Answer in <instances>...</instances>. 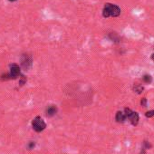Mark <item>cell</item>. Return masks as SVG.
<instances>
[{"mask_svg": "<svg viewBox=\"0 0 154 154\" xmlns=\"http://www.w3.org/2000/svg\"><path fill=\"white\" fill-rule=\"evenodd\" d=\"M121 15V8L114 4L107 3L105 4L104 10H102V16L105 18L108 17H117Z\"/></svg>", "mask_w": 154, "mask_h": 154, "instance_id": "6da1fadb", "label": "cell"}, {"mask_svg": "<svg viewBox=\"0 0 154 154\" xmlns=\"http://www.w3.org/2000/svg\"><path fill=\"white\" fill-rule=\"evenodd\" d=\"M32 127L33 129L37 131V132H41L43 131L45 127H46V124L44 122V121L41 118V117H36L33 120L32 122Z\"/></svg>", "mask_w": 154, "mask_h": 154, "instance_id": "7a4b0ae2", "label": "cell"}, {"mask_svg": "<svg viewBox=\"0 0 154 154\" xmlns=\"http://www.w3.org/2000/svg\"><path fill=\"white\" fill-rule=\"evenodd\" d=\"M21 64H22V66L24 69H29L32 65V58L30 56L28 55H23L22 56V59H21Z\"/></svg>", "mask_w": 154, "mask_h": 154, "instance_id": "3957f363", "label": "cell"}, {"mask_svg": "<svg viewBox=\"0 0 154 154\" xmlns=\"http://www.w3.org/2000/svg\"><path fill=\"white\" fill-rule=\"evenodd\" d=\"M9 75L11 77V79H16L20 75V68L17 65L14 64L10 66V73Z\"/></svg>", "mask_w": 154, "mask_h": 154, "instance_id": "277c9868", "label": "cell"}, {"mask_svg": "<svg viewBox=\"0 0 154 154\" xmlns=\"http://www.w3.org/2000/svg\"><path fill=\"white\" fill-rule=\"evenodd\" d=\"M57 112V108L55 106V105H51V106H48L46 111H45V113H46V116L48 117H52L54 116Z\"/></svg>", "mask_w": 154, "mask_h": 154, "instance_id": "5b68a950", "label": "cell"}, {"mask_svg": "<svg viewBox=\"0 0 154 154\" xmlns=\"http://www.w3.org/2000/svg\"><path fill=\"white\" fill-rule=\"evenodd\" d=\"M128 119L131 121V122L132 125H137L138 122H139V115H138L137 113L132 112L131 114L128 117Z\"/></svg>", "mask_w": 154, "mask_h": 154, "instance_id": "8992f818", "label": "cell"}, {"mask_svg": "<svg viewBox=\"0 0 154 154\" xmlns=\"http://www.w3.org/2000/svg\"><path fill=\"white\" fill-rule=\"evenodd\" d=\"M115 119H116V121H117L118 122H123L127 119V117H126V115H125L124 113H122V112H118V113H116Z\"/></svg>", "mask_w": 154, "mask_h": 154, "instance_id": "52a82bcc", "label": "cell"}, {"mask_svg": "<svg viewBox=\"0 0 154 154\" xmlns=\"http://www.w3.org/2000/svg\"><path fill=\"white\" fill-rule=\"evenodd\" d=\"M133 91L136 92L137 93H140L142 91H143V87L140 84H135L134 87H133Z\"/></svg>", "mask_w": 154, "mask_h": 154, "instance_id": "ba28073f", "label": "cell"}, {"mask_svg": "<svg viewBox=\"0 0 154 154\" xmlns=\"http://www.w3.org/2000/svg\"><path fill=\"white\" fill-rule=\"evenodd\" d=\"M143 81L146 83H149L151 82V76L150 75H145V76H143Z\"/></svg>", "mask_w": 154, "mask_h": 154, "instance_id": "9c48e42d", "label": "cell"}, {"mask_svg": "<svg viewBox=\"0 0 154 154\" xmlns=\"http://www.w3.org/2000/svg\"><path fill=\"white\" fill-rule=\"evenodd\" d=\"M145 115H146V117H148V118H150V117L154 116V110L149 111V112H147Z\"/></svg>", "mask_w": 154, "mask_h": 154, "instance_id": "30bf717a", "label": "cell"}, {"mask_svg": "<svg viewBox=\"0 0 154 154\" xmlns=\"http://www.w3.org/2000/svg\"><path fill=\"white\" fill-rule=\"evenodd\" d=\"M140 104H141V105L144 106V107L147 106V100H146V98H143V99L141 100V102H140Z\"/></svg>", "mask_w": 154, "mask_h": 154, "instance_id": "8fae6325", "label": "cell"}, {"mask_svg": "<svg viewBox=\"0 0 154 154\" xmlns=\"http://www.w3.org/2000/svg\"><path fill=\"white\" fill-rule=\"evenodd\" d=\"M33 147H35V143H34L33 141H30V144H29V148H30V149H32Z\"/></svg>", "mask_w": 154, "mask_h": 154, "instance_id": "7c38bea8", "label": "cell"}, {"mask_svg": "<svg viewBox=\"0 0 154 154\" xmlns=\"http://www.w3.org/2000/svg\"><path fill=\"white\" fill-rule=\"evenodd\" d=\"M9 1H11V2H14V1H17V0H9Z\"/></svg>", "mask_w": 154, "mask_h": 154, "instance_id": "4fadbf2b", "label": "cell"}]
</instances>
